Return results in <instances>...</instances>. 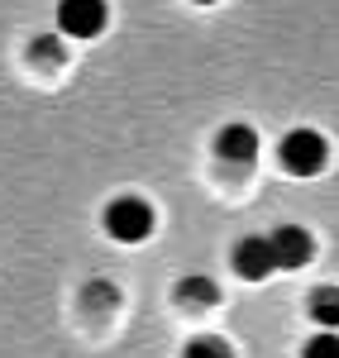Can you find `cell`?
I'll use <instances>...</instances> for the list:
<instances>
[{
	"label": "cell",
	"mask_w": 339,
	"mask_h": 358,
	"mask_svg": "<svg viewBox=\"0 0 339 358\" xmlns=\"http://www.w3.org/2000/svg\"><path fill=\"white\" fill-rule=\"evenodd\" d=\"M106 234L115 244H143L153 234V206L143 196H115L106 206Z\"/></svg>",
	"instance_id": "cell-1"
},
{
	"label": "cell",
	"mask_w": 339,
	"mask_h": 358,
	"mask_svg": "<svg viewBox=\"0 0 339 358\" xmlns=\"http://www.w3.org/2000/svg\"><path fill=\"white\" fill-rule=\"evenodd\" d=\"M277 158H282V167L291 177H315L325 167V158H330V143H325V134H315V129H291V134H282Z\"/></svg>",
	"instance_id": "cell-2"
},
{
	"label": "cell",
	"mask_w": 339,
	"mask_h": 358,
	"mask_svg": "<svg viewBox=\"0 0 339 358\" xmlns=\"http://www.w3.org/2000/svg\"><path fill=\"white\" fill-rule=\"evenodd\" d=\"M110 20V5L106 0H62L57 5V29L67 38H96Z\"/></svg>",
	"instance_id": "cell-3"
},
{
	"label": "cell",
	"mask_w": 339,
	"mask_h": 358,
	"mask_svg": "<svg viewBox=\"0 0 339 358\" xmlns=\"http://www.w3.org/2000/svg\"><path fill=\"white\" fill-rule=\"evenodd\" d=\"M234 273L244 277V282H263V277H273L282 263H277V253H273V239L268 234H249V239H239L234 244Z\"/></svg>",
	"instance_id": "cell-4"
},
{
	"label": "cell",
	"mask_w": 339,
	"mask_h": 358,
	"mask_svg": "<svg viewBox=\"0 0 339 358\" xmlns=\"http://www.w3.org/2000/svg\"><path fill=\"white\" fill-rule=\"evenodd\" d=\"M268 239H273V253H277L282 268H306V263L315 258V239L301 229V224H277Z\"/></svg>",
	"instance_id": "cell-5"
},
{
	"label": "cell",
	"mask_w": 339,
	"mask_h": 358,
	"mask_svg": "<svg viewBox=\"0 0 339 358\" xmlns=\"http://www.w3.org/2000/svg\"><path fill=\"white\" fill-rule=\"evenodd\" d=\"M215 153H220L229 167H254V158H258V134L249 129V124H225V129H220V138H215Z\"/></svg>",
	"instance_id": "cell-6"
},
{
	"label": "cell",
	"mask_w": 339,
	"mask_h": 358,
	"mask_svg": "<svg viewBox=\"0 0 339 358\" xmlns=\"http://www.w3.org/2000/svg\"><path fill=\"white\" fill-rule=\"evenodd\" d=\"M177 296H182V306H215L220 301V287H215V277H182V282H177Z\"/></svg>",
	"instance_id": "cell-7"
},
{
	"label": "cell",
	"mask_w": 339,
	"mask_h": 358,
	"mask_svg": "<svg viewBox=\"0 0 339 358\" xmlns=\"http://www.w3.org/2000/svg\"><path fill=\"white\" fill-rule=\"evenodd\" d=\"M311 320L320 330H339V287H315L311 292Z\"/></svg>",
	"instance_id": "cell-8"
},
{
	"label": "cell",
	"mask_w": 339,
	"mask_h": 358,
	"mask_svg": "<svg viewBox=\"0 0 339 358\" xmlns=\"http://www.w3.org/2000/svg\"><path fill=\"white\" fill-rule=\"evenodd\" d=\"M29 53H34V62H43V67H62L67 62V43H62V34H38Z\"/></svg>",
	"instance_id": "cell-9"
},
{
	"label": "cell",
	"mask_w": 339,
	"mask_h": 358,
	"mask_svg": "<svg viewBox=\"0 0 339 358\" xmlns=\"http://www.w3.org/2000/svg\"><path fill=\"white\" fill-rule=\"evenodd\" d=\"M187 358H234V349H229L220 334H201V339L187 344Z\"/></svg>",
	"instance_id": "cell-10"
},
{
	"label": "cell",
	"mask_w": 339,
	"mask_h": 358,
	"mask_svg": "<svg viewBox=\"0 0 339 358\" xmlns=\"http://www.w3.org/2000/svg\"><path fill=\"white\" fill-rule=\"evenodd\" d=\"M301 358H339V334L320 330V334H315V339H311V344L301 349Z\"/></svg>",
	"instance_id": "cell-11"
},
{
	"label": "cell",
	"mask_w": 339,
	"mask_h": 358,
	"mask_svg": "<svg viewBox=\"0 0 339 358\" xmlns=\"http://www.w3.org/2000/svg\"><path fill=\"white\" fill-rule=\"evenodd\" d=\"M196 5H215V0H196Z\"/></svg>",
	"instance_id": "cell-12"
}]
</instances>
